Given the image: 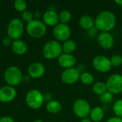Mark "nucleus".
I'll return each instance as SVG.
<instances>
[{
  "label": "nucleus",
  "instance_id": "f257e3e1",
  "mask_svg": "<svg viewBox=\"0 0 122 122\" xmlns=\"http://www.w3.org/2000/svg\"><path fill=\"white\" fill-rule=\"evenodd\" d=\"M117 16L109 10L100 11L94 19V24L100 32H110L117 26Z\"/></svg>",
  "mask_w": 122,
  "mask_h": 122
},
{
  "label": "nucleus",
  "instance_id": "f03ea898",
  "mask_svg": "<svg viewBox=\"0 0 122 122\" xmlns=\"http://www.w3.org/2000/svg\"><path fill=\"white\" fill-rule=\"evenodd\" d=\"M62 53V45L56 40H50L47 41L42 49L43 56L45 59L49 60L58 59Z\"/></svg>",
  "mask_w": 122,
  "mask_h": 122
},
{
  "label": "nucleus",
  "instance_id": "7ed1b4c3",
  "mask_svg": "<svg viewBox=\"0 0 122 122\" xmlns=\"http://www.w3.org/2000/svg\"><path fill=\"white\" fill-rule=\"evenodd\" d=\"M46 26L43 21L39 19H33L30 22L27 23L26 26V30L28 34L36 39L41 38L46 33Z\"/></svg>",
  "mask_w": 122,
  "mask_h": 122
},
{
  "label": "nucleus",
  "instance_id": "20e7f679",
  "mask_svg": "<svg viewBox=\"0 0 122 122\" xmlns=\"http://www.w3.org/2000/svg\"><path fill=\"white\" fill-rule=\"evenodd\" d=\"M4 80L9 86H15L19 85L23 81L22 72L19 68L15 66L8 67L4 72Z\"/></svg>",
  "mask_w": 122,
  "mask_h": 122
},
{
  "label": "nucleus",
  "instance_id": "39448f33",
  "mask_svg": "<svg viewBox=\"0 0 122 122\" xmlns=\"http://www.w3.org/2000/svg\"><path fill=\"white\" fill-rule=\"evenodd\" d=\"M44 102V96L38 89H34L28 92L26 96V103L29 107L33 109L41 108Z\"/></svg>",
  "mask_w": 122,
  "mask_h": 122
},
{
  "label": "nucleus",
  "instance_id": "423d86ee",
  "mask_svg": "<svg viewBox=\"0 0 122 122\" xmlns=\"http://www.w3.org/2000/svg\"><path fill=\"white\" fill-rule=\"evenodd\" d=\"M72 109L74 114L81 119L89 117L92 107L89 102L83 99H79L74 102Z\"/></svg>",
  "mask_w": 122,
  "mask_h": 122
},
{
  "label": "nucleus",
  "instance_id": "0eeeda50",
  "mask_svg": "<svg viewBox=\"0 0 122 122\" xmlns=\"http://www.w3.org/2000/svg\"><path fill=\"white\" fill-rule=\"evenodd\" d=\"M24 24L21 19H11L7 26V34L13 40L19 39L24 33Z\"/></svg>",
  "mask_w": 122,
  "mask_h": 122
},
{
  "label": "nucleus",
  "instance_id": "6e6552de",
  "mask_svg": "<svg viewBox=\"0 0 122 122\" xmlns=\"http://www.w3.org/2000/svg\"><path fill=\"white\" fill-rule=\"evenodd\" d=\"M107 91L112 94L122 93V74H113L110 75L106 81Z\"/></svg>",
  "mask_w": 122,
  "mask_h": 122
},
{
  "label": "nucleus",
  "instance_id": "1a4fd4ad",
  "mask_svg": "<svg viewBox=\"0 0 122 122\" xmlns=\"http://www.w3.org/2000/svg\"><path fill=\"white\" fill-rule=\"evenodd\" d=\"M53 35L58 41H66L70 39L71 30L68 24L59 23L53 29Z\"/></svg>",
  "mask_w": 122,
  "mask_h": 122
},
{
  "label": "nucleus",
  "instance_id": "9d476101",
  "mask_svg": "<svg viewBox=\"0 0 122 122\" xmlns=\"http://www.w3.org/2000/svg\"><path fill=\"white\" fill-rule=\"evenodd\" d=\"M92 65L94 69L100 73H107L112 68L110 59L104 55H98L95 56L93 59Z\"/></svg>",
  "mask_w": 122,
  "mask_h": 122
},
{
  "label": "nucleus",
  "instance_id": "9b49d317",
  "mask_svg": "<svg viewBox=\"0 0 122 122\" xmlns=\"http://www.w3.org/2000/svg\"><path fill=\"white\" fill-rule=\"evenodd\" d=\"M80 74L79 71L75 67L66 69L62 71L61 74V79L64 84L71 85L79 81Z\"/></svg>",
  "mask_w": 122,
  "mask_h": 122
},
{
  "label": "nucleus",
  "instance_id": "f8f14e48",
  "mask_svg": "<svg viewBox=\"0 0 122 122\" xmlns=\"http://www.w3.org/2000/svg\"><path fill=\"white\" fill-rule=\"evenodd\" d=\"M114 42V37L110 32H100L97 36V43L104 49H111Z\"/></svg>",
  "mask_w": 122,
  "mask_h": 122
},
{
  "label": "nucleus",
  "instance_id": "ddd939ff",
  "mask_svg": "<svg viewBox=\"0 0 122 122\" xmlns=\"http://www.w3.org/2000/svg\"><path fill=\"white\" fill-rule=\"evenodd\" d=\"M16 97V91L14 87L4 86L0 88V102L9 103L13 101Z\"/></svg>",
  "mask_w": 122,
  "mask_h": 122
},
{
  "label": "nucleus",
  "instance_id": "4468645a",
  "mask_svg": "<svg viewBox=\"0 0 122 122\" xmlns=\"http://www.w3.org/2000/svg\"><path fill=\"white\" fill-rule=\"evenodd\" d=\"M59 65L64 69L74 68L76 63V59L73 54L62 53L57 59Z\"/></svg>",
  "mask_w": 122,
  "mask_h": 122
},
{
  "label": "nucleus",
  "instance_id": "2eb2a0df",
  "mask_svg": "<svg viewBox=\"0 0 122 122\" xmlns=\"http://www.w3.org/2000/svg\"><path fill=\"white\" fill-rule=\"evenodd\" d=\"M45 67L40 62L31 63L28 67V74L33 79H39L44 76Z\"/></svg>",
  "mask_w": 122,
  "mask_h": 122
},
{
  "label": "nucleus",
  "instance_id": "dca6fc26",
  "mask_svg": "<svg viewBox=\"0 0 122 122\" xmlns=\"http://www.w3.org/2000/svg\"><path fill=\"white\" fill-rule=\"evenodd\" d=\"M43 22L46 26L54 27L59 23V14L53 10L46 11L43 15Z\"/></svg>",
  "mask_w": 122,
  "mask_h": 122
},
{
  "label": "nucleus",
  "instance_id": "f3484780",
  "mask_svg": "<svg viewBox=\"0 0 122 122\" xmlns=\"http://www.w3.org/2000/svg\"><path fill=\"white\" fill-rule=\"evenodd\" d=\"M11 49L17 55H23L26 53L28 50L27 44L21 39L14 40L11 45Z\"/></svg>",
  "mask_w": 122,
  "mask_h": 122
},
{
  "label": "nucleus",
  "instance_id": "a211bd4d",
  "mask_svg": "<svg viewBox=\"0 0 122 122\" xmlns=\"http://www.w3.org/2000/svg\"><path fill=\"white\" fill-rule=\"evenodd\" d=\"M104 110L103 107L97 106L92 108L89 118L92 122H100L104 118Z\"/></svg>",
  "mask_w": 122,
  "mask_h": 122
},
{
  "label": "nucleus",
  "instance_id": "6ab92c4d",
  "mask_svg": "<svg viewBox=\"0 0 122 122\" xmlns=\"http://www.w3.org/2000/svg\"><path fill=\"white\" fill-rule=\"evenodd\" d=\"M79 26L86 31H89L94 26H95L94 19L89 15H83L79 19Z\"/></svg>",
  "mask_w": 122,
  "mask_h": 122
},
{
  "label": "nucleus",
  "instance_id": "aec40b11",
  "mask_svg": "<svg viewBox=\"0 0 122 122\" xmlns=\"http://www.w3.org/2000/svg\"><path fill=\"white\" fill-rule=\"evenodd\" d=\"M46 109L49 113L56 114L62 110V106L61 103L56 100H50L47 102Z\"/></svg>",
  "mask_w": 122,
  "mask_h": 122
},
{
  "label": "nucleus",
  "instance_id": "412c9836",
  "mask_svg": "<svg viewBox=\"0 0 122 122\" xmlns=\"http://www.w3.org/2000/svg\"><path fill=\"white\" fill-rule=\"evenodd\" d=\"M62 45V51L64 54H72L76 49V43L71 39H69L63 43Z\"/></svg>",
  "mask_w": 122,
  "mask_h": 122
},
{
  "label": "nucleus",
  "instance_id": "4be33fe9",
  "mask_svg": "<svg viewBox=\"0 0 122 122\" xmlns=\"http://www.w3.org/2000/svg\"><path fill=\"white\" fill-rule=\"evenodd\" d=\"M92 91L93 92L98 96H102L104 93H106L107 91V87L106 85V82L103 81H97L94 83L92 86Z\"/></svg>",
  "mask_w": 122,
  "mask_h": 122
},
{
  "label": "nucleus",
  "instance_id": "5701e85b",
  "mask_svg": "<svg viewBox=\"0 0 122 122\" xmlns=\"http://www.w3.org/2000/svg\"><path fill=\"white\" fill-rule=\"evenodd\" d=\"M79 81L86 86L93 85L94 82V75L89 71H84L80 74Z\"/></svg>",
  "mask_w": 122,
  "mask_h": 122
},
{
  "label": "nucleus",
  "instance_id": "b1692460",
  "mask_svg": "<svg viewBox=\"0 0 122 122\" xmlns=\"http://www.w3.org/2000/svg\"><path fill=\"white\" fill-rule=\"evenodd\" d=\"M112 110L115 117L122 118V99H119L116 100L112 105Z\"/></svg>",
  "mask_w": 122,
  "mask_h": 122
},
{
  "label": "nucleus",
  "instance_id": "393cba45",
  "mask_svg": "<svg viewBox=\"0 0 122 122\" xmlns=\"http://www.w3.org/2000/svg\"><path fill=\"white\" fill-rule=\"evenodd\" d=\"M59 18L60 23L67 24L71 19V14L69 10H62L59 14Z\"/></svg>",
  "mask_w": 122,
  "mask_h": 122
},
{
  "label": "nucleus",
  "instance_id": "a878e982",
  "mask_svg": "<svg viewBox=\"0 0 122 122\" xmlns=\"http://www.w3.org/2000/svg\"><path fill=\"white\" fill-rule=\"evenodd\" d=\"M99 100L104 105H109L114 101V94H112L109 92H107L99 97Z\"/></svg>",
  "mask_w": 122,
  "mask_h": 122
},
{
  "label": "nucleus",
  "instance_id": "bb28decb",
  "mask_svg": "<svg viewBox=\"0 0 122 122\" xmlns=\"http://www.w3.org/2000/svg\"><path fill=\"white\" fill-rule=\"evenodd\" d=\"M14 7L16 11L23 13L26 9L27 4L24 0H16L14 3Z\"/></svg>",
  "mask_w": 122,
  "mask_h": 122
},
{
  "label": "nucleus",
  "instance_id": "cd10ccee",
  "mask_svg": "<svg viewBox=\"0 0 122 122\" xmlns=\"http://www.w3.org/2000/svg\"><path fill=\"white\" fill-rule=\"evenodd\" d=\"M109 59L112 66L118 67L122 64V56L120 54H114Z\"/></svg>",
  "mask_w": 122,
  "mask_h": 122
},
{
  "label": "nucleus",
  "instance_id": "c85d7f7f",
  "mask_svg": "<svg viewBox=\"0 0 122 122\" xmlns=\"http://www.w3.org/2000/svg\"><path fill=\"white\" fill-rule=\"evenodd\" d=\"M33 14L30 11H24L22 14H21V19L24 21L26 22V23H29L31 21H32L34 19H33Z\"/></svg>",
  "mask_w": 122,
  "mask_h": 122
},
{
  "label": "nucleus",
  "instance_id": "c756f323",
  "mask_svg": "<svg viewBox=\"0 0 122 122\" xmlns=\"http://www.w3.org/2000/svg\"><path fill=\"white\" fill-rule=\"evenodd\" d=\"M12 39L9 37V36H5L3 40H2V43H3V45L4 46H9L10 45H11L12 44Z\"/></svg>",
  "mask_w": 122,
  "mask_h": 122
},
{
  "label": "nucleus",
  "instance_id": "7c9ffc66",
  "mask_svg": "<svg viewBox=\"0 0 122 122\" xmlns=\"http://www.w3.org/2000/svg\"><path fill=\"white\" fill-rule=\"evenodd\" d=\"M106 122H122V118L117 117H112L108 119Z\"/></svg>",
  "mask_w": 122,
  "mask_h": 122
},
{
  "label": "nucleus",
  "instance_id": "2f4dec72",
  "mask_svg": "<svg viewBox=\"0 0 122 122\" xmlns=\"http://www.w3.org/2000/svg\"><path fill=\"white\" fill-rule=\"evenodd\" d=\"M89 31V34L92 36H96L97 34V36H98V33H99V30L97 29V27L96 26H94L92 29H91L89 31Z\"/></svg>",
  "mask_w": 122,
  "mask_h": 122
},
{
  "label": "nucleus",
  "instance_id": "473e14b6",
  "mask_svg": "<svg viewBox=\"0 0 122 122\" xmlns=\"http://www.w3.org/2000/svg\"><path fill=\"white\" fill-rule=\"evenodd\" d=\"M0 122H14V121L10 117H3L0 119Z\"/></svg>",
  "mask_w": 122,
  "mask_h": 122
},
{
  "label": "nucleus",
  "instance_id": "72a5a7b5",
  "mask_svg": "<svg viewBox=\"0 0 122 122\" xmlns=\"http://www.w3.org/2000/svg\"><path fill=\"white\" fill-rule=\"evenodd\" d=\"M77 70L79 71V73L80 74H81V73H83V72H84L85 71V69H86V67H85V66L84 65V64H80V65H79L78 66H77Z\"/></svg>",
  "mask_w": 122,
  "mask_h": 122
},
{
  "label": "nucleus",
  "instance_id": "f704fd0d",
  "mask_svg": "<svg viewBox=\"0 0 122 122\" xmlns=\"http://www.w3.org/2000/svg\"><path fill=\"white\" fill-rule=\"evenodd\" d=\"M79 122H92L91 121V119L89 118V117H87V118H84V119H81V121Z\"/></svg>",
  "mask_w": 122,
  "mask_h": 122
},
{
  "label": "nucleus",
  "instance_id": "c9c22d12",
  "mask_svg": "<svg viewBox=\"0 0 122 122\" xmlns=\"http://www.w3.org/2000/svg\"><path fill=\"white\" fill-rule=\"evenodd\" d=\"M114 3L117 4L119 6H122V0H115Z\"/></svg>",
  "mask_w": 122,
  "mask_h": 122
},
{
  "label": "nucleus",
  "instance_id": "e433bc0d",
  "mask_svg": "<svg viewBox=\"0 0 122 122\" xmlns=\"http://www.w3.org/2000/svg\"><path fill=\"white\" fill-rule=\"evenodd\" d=\"M34 122H44L42 120H40V119H37V120H35Z\"/></svg>",
  "mask_w": 122,
  "mask_h": 122
},
{
  "label": "nucleus",
  "instance_id": "4c0bfd02",
  "mask_svg": "<svg viewBox=\"0 0 122 122\" xmlns=\"http://www.w3.org/2000/svg\"><path fill=\"white\" fill-rule=\"evenodd\" d=\"M0 49H1V44H0Z\"/></svg>",
  "mask_w": 122,
  "mask_h": 122
}]
</instances>
